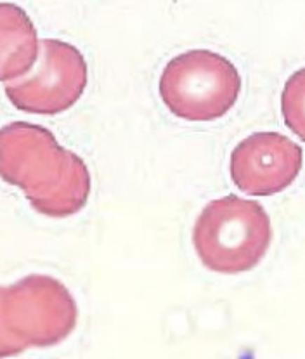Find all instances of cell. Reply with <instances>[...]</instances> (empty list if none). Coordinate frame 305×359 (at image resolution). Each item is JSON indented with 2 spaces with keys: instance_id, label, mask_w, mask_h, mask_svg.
Instances as JSON below:
<instances>
[{
  "instance_id": "cell-8",
  "label": "cell",
  "mask_w": 305,
  "mask_h": 359,
  "mask_svg": "<svg viewBox=\"0 0 305 359\" xmlns=\"http://www.w3.org/2000/svg\"><path fill=\"white\" fill-rule=\"evenodd\" d=\"M281 113L286 127L305 142V68L286 80L281 96Z\"/></svg>"
},
{
  "instance_id": "cell-4",
  "label": "cell",
  "mask_w": 305,
  "mask_h": 359,
  "mask_svg": "<svg viewBox=\"0 0 305 359\" xmlns=\"http://www.w3.org/2000/svg\"><path fill=\"white\" fill-rule=\"evenodd\" d=\"M6 327L23 347L54 346L75 328L79 309L61 281L32 274L4 288Z\"/></svg>"
},
{
  "instance_id": "cell-1",
  "label": "cell",
  "mask_w": 305,
  "mask_h": 359,
  "mask_svg": "<svg viewBox=\"0 0 305 359\" xmlns=\"http://www.w3.org/2000/svg\"><path fill=\"white\" fill-rule=\"evenodd\" d=\"M0 179L23 189L39 214L69 217L86 207L90 174L86 162L50 130L27 122L0 129Z\"/></svg>"
},
{
  "instance_id": "cell-5",
  "label": "cell",
  "mask_w": 305,
  "mask_h": 359,
  "mask_svg": "<svg viewBox=\"0 0 305 359\" xmlns=\"http://www.w3.org/2000/svg\"><path fill=\"white\" fill-rule=\"evenodd\" d=\"M87 87V63L76 47L61 40L40 43L39 63L27 76L6 86L9 101L33 115H56L72 108Z\"/></svg>"
},
{
  "instance_id": "cell-7",
  "label": "cell",
  "mask_w": 305,
  "mask_h": 359,
  "mask_svg": "<svg viewBox=\"0 0 305 359\" xmlns=\"http://www.w3.org/2000/svg\"><path fill=\"white\" fill-rule=\"evenodd\" d=\"M39 50V36L28 14L14 4H0V82L28 75Z\"/></svg>"
},
{
  "instance_id": "cell-3",
  "label": "cell",
  "mask_w": 305,
  "mask_h": 359,
  "mask_svg": "<svg viewBox=\"0 0 305 359\" xmlns=\"http://www.w3.org/2000/svg\"><path fill=\"white\" fill-rule=\"evenodd\" d=\"M241 93L236 66L212 50H187L174 57L160 79V96L175 116L212 122L226 115Z\"/></svg>"
},
{
  "instance_id": "cell-9",
  "label": "cell",
  "mask_w": 305,
  "mask_h": 359,
  "mask_svg": "<svg viewBox=\"0 0 305 359\" xmlns=\"http://www.w3.org/2000/svg\"><path fill=\"white\" fill-rule=\"evenodd\" d=\"M2 295H4V287H0V358H6V356H11V354L21 353L25 347L14 339L13 333H11L6 327V321H4V314H2Z\"/></svg>"
},
{
  "instance_id": "cell-6",
  "label": "cell",
  "mask_w": 305,
  "mask_h": 359,
  "mask_svg": "<svg viewBox=\"0 0 305 359\" xmlns=\"http://www.w3.org/2000/svg\"><path fill=\"white\" fill-rule=\"evenodd\" d=\"M304 151L278 132H259L243 139L231 155V177L250 196L285 191L302 170Z\"/></svg>"
},
{
  "instance_id": "cell-2",
  "label": "cell",
  "mask_w": 305,
  "mask_h": 359,
  "mask_svg": "<svg viewBox=\"0 0 305 359\" xmlns=\"http://www.w3.org/2000/svg\"><path fill=\"white\" fill-rule=\"evenodd\" d=\"M271 240V219L262 205L234 195L210 201L193 234L203 266L222 274L253 269L267 254Z\"/></svg>"
}]
</instances>
